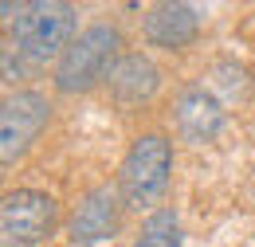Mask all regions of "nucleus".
<instances>
[{
    "mask_svg": "<svg viewBox=\"0 0 255 247\" xmlns=\"http://www.w3.org/2000/svg\"><path fill=\"white\" fill-rule=\"evenodd\" d=\"M106 87L110 94L122 102V106H141V102H149L161 87V71L157 63L149 59V55H122L118 67L110 71V79H106Z\"/></svg>",
    "mask_w": 255,
    "mask_h": 247,
    "instance_id": "obj_9",
    "label": "nucleus"
},
{
    "mask_svg": "<svg viewBox=\"0 0 255 247\" xmlns=\"http://www.w3.org/2000/svg\"><path fill=\"white\" fill-rule=\"evenodd\" d=\"M79 12L63 0H35L24 4V12L12 24V47L32 63L63 59L67 47L79 39Z\"/></svg>",
    "mask_w": 255,
    "mask_h": 247,
    "instance_id": "obj_1",
    "label": "nucleus"
},
{
    "mask_svg": "<svg viewBox=\"0 0 255 247\" xmlns=\"http://www.w3.org/2000/svg\"><path fill=\"white\" fill-rule=\"evenodd\" d=\"M133 247H181V220L173 208H157L149 212V220L141 224Z\"/></svg>",
    "mask_w": 255,
    "mask_h": 247,
    "instance_id": "obj_10",
    "label": "nucleus"
},
{
    "mask_svg": "<svg viewBox=\"0 0 255 247\" xmlns=\"http://www.w3.org/2000/svg\"><path fill=\"white\" fill-rule=\"evenodd\" d=\"M224 129V106L220 98L204 87H189V91L177 98V133L192 141V145H204L212 141Z\"/></svg>",
    "mask_w": 255,
    "mask_h": 247,
    "instance_id": "obj_8",
    "label": "nucleus"
},
{
    "mask_svg": "<svg viewBox=\"0 0 255 247\" xmlns=\"http://www.w3.org/2000/svg\"><path fill=\"white\" fill-rule=\"evenodd\" d=\"M122 188L118 185H98L83 196L79 212L71 216V240L75 244H98V240H110L122 224Z\"/></svg>",
    "mask_w": 255,
    "mask_h": 247,
    "instance_id": "obj_6",
    "label": "nucleus"
},
{
    "mask_svg": "<svg viewBox=\"0 0 255 247\" xmlns=\"http://www.w3.org/2000/svg\"><path fill=\"white\" fill-rule=\"evenodd\" d=\"M200 35V8L196 4H153L145 12V39L165 51H181Z\"/></svg>",
    "mask_w": 255,
    "mask_h": 247,
    "instance_id": "obj_7",
    "label": "nucleus"
},
{
    "mask_svg": "<svg viewBox=\"0 0 255 247\" xmlns=\"http://www.w3.org/2000/svg\"><path fill=\"white\" fill-rule=\"evenodd\" d=\"M122 59V31L114 24H91L67 55L55 63V91L59 94H87L110 79V71Z\"/></svg>",
    "mask_w": 255,
    "mask_h": 247,
    "instance_id": "obj_2",
    "label": "nucleus"
},
{
    "mask_svg": "<svg viewBox=\"0 0 255 247\" xmlns=\"http://www.w3.org/2000/svg\"><path fill=\"white\" fill-rule=\"evenodd\" d=\"M47 118H51V102L39 91L8 94L4 98V110H0V161L4 165H16L35 145V137L43 133Z\"/></svg>",
    "mask_w": 255,
    "mask_h": 247,
    "instance_id": "obj_5",
    "label": "nucleus"
},
{
    "mask_svg": "<svg viewBox=\"0 0 255 247\" xmlns=\"http://www.w3.org/2000/svg\"><path fill=\"white\" fill-rule=\"evenodd\" d=\"M59 224V204L47 192L16 188L0 204V244L4 247H39Z\"/></svg>",
    "mask_w": 255,
    "mask_h": 247,
    "instance_id": "obj_4",
    "label": "nucleus"
},
{
    "mask_svg": "<svg viewBox=\"0 0 255 247\" xmlns=\"http://www.w3.org/2000/svg\"><path fill=\"white\" fill-rule=\"evenodd\" d=\"M4 79L8 83H16V79H24V63L12 55V47H4Z\"/></svg>",
    "mask_w": 255,
    "mask_h": 247,
    "instance_id": "obj_11",
    "label": "nucleus"
},
{
    "mask_svg": "<svg viewBox=\"0 0 255 247\" xmlns=\"http://www.w3.org/2000/svg\"><path fill=\"white\" fill-rule=\"evenodd\" d=\"M169 177H173V145L165 141V133H141L118 169L122 200L129 208H149L169 192Z\"/></svg>",
    "mask_w": 255,
    "mask_h": 247,
    "instance_id": "obj_3",
    "label": "nucleus"
}]
</instances>
